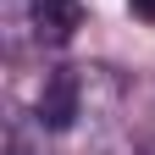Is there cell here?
Wrapping results in <instances>:
<instances>
[{
	"label": "cell",
	"mask_w": 155,
	"mask_h": 155,
	"mask_svg": "<svg viewBox=\"0 0 155 155\" xmlns=\"http://www.w3.org/2000/svg\"><path fill=\"white\" fill-rule=\"evenodd\" d=\"M83 72L78 67H55L45 78V89H39V100H33V127L39 133H67L78 116H83Z\"/></svg>",
	"instance_id": "obj_1"
},
{
	"label": "cell",
	"mask_w": 155,
	"mask_h": 155,
	"mask_svg": "<svg viewBox=\"0 0 155 155\" xmlns=\"http://www.w3.org/2000/svg\"><path fill=\"white\" fill-rule=\"evenodd\" d=\"M127 11L139 17V22H155V0H127Z\"/></svg>",
	"instance_id": "obj_3"
},
{
	"label": "cell",
	"mask_w": 155,
	"mask_h": 155,
	"mask_svg": "<svg viewBox=\"0 0 155 155\" xmlns=\"http://www.w3.org/2000/svg\"><path fill=\"white\" fill-rule=\"evenodd\" d=\"M6 155H45V150H28L22 133H11V139H6Z\"/></svg>",
	"instance_id": "obj_4"
},
{
	"label": "cell",
	"mask_w": 155,
	"mask_h": 155,
	"mask_svg": "<svg viewBox=\"0 0 155 155\" xmlns=\"http://www.w3.org/2000/svg\"><path fill=\"white\" fill-rule=\"evenodd\" d=\"M83 0H28V22L39 33V45H67L83 28Z\"/></svg>",
	"instance_id": "obj_2"
}]
</instances>
